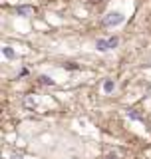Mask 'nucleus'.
<instances>
[{
	"instance_id": "7ed1b4c3",
	"label": "nucleus",
	"mask_w": 151,
	"mask_h": 159,
	"mask_svg": "<svg viewBox=\"0 0 151 159\" xmlns=\"http://www.w3.org/2000/svg\"><path fill=\"white\" fill-rule=\"evenodd\" d=\"M113 88H115V84L112 82V80H105V82H103V92H105V93L113 92Z\"/></svg>"
},
{
	"instance_id": "f257e3e1",
	"label": "nucleus",
	"mask_w": 151,
	"mask_h": 159,
	"mask_svg": "<svg viewBox=\"0 0 151 159\" xmlns=\"http://www.w3.org/2000/svg\"><path fill=\"white\" fill-rule=\"evenodd\" d=\"M119 44V40L117 38H108V40H98V42H95V48L99 50V52H105V50H112V48H115Z\"/></svg>"
},
{
	"instance_id": "f03ea898",
	"label": "nucleus",
	"mask_w": 151,
	"mask_h": 159,
	"mask_svg": "<svg viewBox=\"0 0 151 159\" xmlns=\"http://www.w3.org/2000/svg\"><path fill=\"white\" fill-rule=\"evenodd\" d=\"M121 22H123V16L119 12H112V14H108V16L103 18L105 26H117V24H121Z\"/></svg>"
},
{
	"instance_id": "20e7f679",
	"label": "nucleus",
	"mask_w": 151,
	"mask_h": 159,
	"mask_svg": "<svg viewBox=\"0 0 151 159\" xmlns=\"http://www.w3.org/2000/svg\"><path fill=\"white\" fill-rule=\"evenodd\" d=\"M2 52H4V56H6L8 60H12V58H14V50H12V48H8V46H6V48L2 50Z\"/></svg>"
},
{
	"instance_id": "39448f33",
	"label": "nucleus",
	"mask_w": 151,
	"mask_h": 159,
	"mask_svg": "<svg viewBox=\"0 0 151 159\" xmlns=\"http://www.w3.org/2000/svg\"><path fill=\"white\" fill-rule=\"evenodd\" d=\"M30 12H32V8H26V6L18 8V14H30Z\"/></svg>"
}]
</instances>
